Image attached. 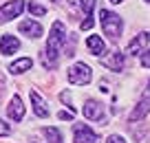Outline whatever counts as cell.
<instances>
[{
  "instance_id": "6da1fadb",
  "label": "cell",
  "mask_w": 150,
  "mask_h": 143,
  "mask_svg": "<svg viewBox=\"0 0 150 143\" xmlns=\"http://www.w3.org/2000/svg\"><path fill=\"white\" fill-rule=\"evenodd\" d=\"M64 42H66V29H64V24L57 20V22H53V27H51V35H49L47 49H44V53H42V64L47 66V68H55Z\"/></svg>"
},
{
  "instance_id": "7a4b0ae2",
  "label": "cell",
  "mask_w": 150,
  "mask_h": 143,
  "mask_svg": "<svg viewBox=\"0 0 150 143\" xmlns=\"http://www.w3.org/2000/svg\"><path fill=\"white\" fill-rule=\"evenodd\" d=\"M99 22H102V29L108 37H119L122 35V18L117 13H112L108 9L99 11Z\"/></svg>"
},
{
  "instance_id": "3957f363",
  "label": "cell",
  "mask_w": 150,
  "mask_h": 143,
  "mask_svg": "<svg viewBox=\"0 0 150 143\" xmlns=\"http://www.w3.org/2000/svg\"><path fill=\"white\" fill-rule=\"evenodd\" d=\"M66 77H69V82H71V84L86 86V84L93 79V70H91V66H88V64H84V62H77V64H73V66L69 68Z\"/></svg>"
},
{
  "instance_id": "277c9868",
  "label": "cell",
  "mask_w": 150,
  "mask_h": 143,
  "mask_svg": "<svg viewBox=\"0 0 150 143\" xmlns=\"http://www.w3.org/2000/svg\"><path fill=\"white\" fill-rule=\"evenodd\" d=\"M22 11H24V0H9L7 5L0 7V24L18 18Z\"/></svg>"
},
{
  "instance_id": "5b68a950",
  "label": "cell",
  "mask_w": 150,
  "mask_h": 143,
  "mask_svg": "<svg viewBox=\"0 0 150 143\" xmlns=\"http://www.w3.org/2000/svg\"><path fill=\"white\" fill-rule=\"evenodd\" d=\"M73 143H97V134L84 123H75L73 125Z\"/></svg>"
},
{
  "instance_id": "8992f818",
  "label": "cell",
  "mask_w": 150,
  "mask_h": 143,
  "mask_svg": "<svg viewBox=\"0 0 150 143\" xmlns=\"http://www.w3.org/2000/svg\"><path fill=\"white\" fill-rule=\"evenodd\" d=\"M148 42H150V33H139V35H135L130 40L126 53L128 55H141V53L148 49Z\"/></svg>"
},
{
  "instance_id": "52a82bcc",
  "label": "cell",
  "mask_w": 150,
  "mask_h": 143,
  "mask_svg": "<svg viewBox=\"0 0 150 143\" xmlns=\"http://www.w3.org/2000/svg\"><path fill=\"white\" fill-rule=\"evenodd\" d=\"M7 117H9L11 121H22L24 119V106H22V99H20L18 95L11 97L9 106H7Z\"/></svg>"
},
{
  "instance_id": "ba28073f",
  "label": "cell",
  "mask_w": 150,
  "mask_h": 143,
  "mask_svg": "<svg viewBox=\"0 0 150 143\" xmlns=\"http://www.w3.org/2000/svg\"><path fill=\"white\" fill-rule=\"evenodd\" d=\"M84 117L91 121H104V108L99 101H86L84 106Z\"/></svg>"
},
{
  "instance_id": "9c48e42d",
  "label": "cell",
  "mask_w": 150,
  "mask_h": 143,
  "mask_svg": "<svg viewBox=\"0 0 150 143\" xmlns=\"http://www.w3.org/2000/svg\"><path fill=\"white\" fill-rule=\"evenodd\" d=\"M18 29H20V33H24V35H29V37H40L42 35V24L35 22V20H22Z\"/></svg>"
},
{
  "instance_id": "30bf717a",
  "label": "cell",
  "mask_w": 150,
  "mask_h": 143,
  "mask_svg": "<svg viewBox=\"0 0 150 143\" xmlns=\"http://www.w3.org/2000/svg\"><path fill=\"white\" fill-rule=\"evenodd\" d=\"M148 112H150V95H144L137 104V108L130 112V121H141Z\"/></svg>"
},
{
  "instance_id": "8fae6325",
  "label": "cell",
  "mask_w": 150,
  "mask_h": 143,
  "mask_svg": "<svg viewBox=\"0 0 150 143\" xmlns=\"http://www.w3.org/2000/svg\"><path fill=\"white\" fill-rule=\"evenodd\" d=\"M18 49H20V40L16 35H2V40H0V53L2 55H11Z\"/></svg>"
},
{
  "instance_id": "7c38bea8",
  "label": "cell",
  "mask_w": 150,
  "mask_h": 143,
  "mask_svg": "<svg viewBox=\"0 0 150 143\" xmlns=\"http://www.w3.org/2000/svg\"><path fill=\"white\" fill-rule=\"evenodd\" d=\"M104 66H106V68H110V70H122L124 68V53H119V51H112L110 55L108 57H104Z\"/></svg>"
},
{
  "instance_id": "4fadbf2b",
  "label": "cell",
  "mask_w": 150,
  "mask_h": 143,
  "mask_svg": "<svg viewBox=\"0 0 150 143\" xmlns=\"http://www.w3.org/2000/svg\"><path fill=\"white\" fill-rule=\"evenodd\" d=\"M31 104H33V112H35L38 117H42V119H47L49 117V108H47V101H44L40 95H38L35 90H31Z\"/></svg>"
},
{
  "instance_id": "5bb4252c",
  "label": "cell",
  "mask_w": 150,
  "mask_h": 143,
  "mask_svg": "<svg viewBox=\"0 0 150 143\" xmlns=\"http://www.w3.org/2000/svg\"><path fill=\"white\" fill-rule=\"evenodd\" d=\"M86 46H88V51L93 53V55H102V53L106 51V44H104V40L99 35H88Z\"/></svg>"
},
{
  "instance_id": "9a60e30c",
  "label": "cell",
  "mask_w": 150,
  "mask_h": 143,
  "mask_svg": "<svg viewBox=\"0 0 150 143\" xmlns=\"http://www.w3.org/2000/svg\"><path fill=\"white\" fill-rule=\"evenodd\" d=\"M31 66H33L31 57H22V60H16L13 64L9 66V73H13V75H20V73H24V70H29Z\"/></svg>"
},
{
  "instance_id": "2e32d148",
  "label": "cell",
  "mask_w": 150,
  "mask_h": 143,
  "mask_svg": "<svg viewBox=\"0 0 150 143\" xmlns=\"http://www.w3.org/2000/svg\"><path fill=\"white\" fill-rule=\"evenodd\" d=\"M42 134L47 137L49 143H64V139H62V132H60L57 128H44Z\"/></svg>"
},
{
  "instance_id": "e0dca14e",
  "label": "cell",
  "mask_w": 150,
  "mask_h": 143,
  "mask_svg": "<svg viewBox=\"0 0 150 143\" xmlns=\"http://www.w3.org/2000/svg\"><path fill=\"white\" fill-rule=\"evenodd\" d=\"M80 7L86 15H93V9H95V0H80Z\"/></svg>"
},
{
  "instance_id": "ac0fdd59",
  "label": "cell",
  "mask_w": 150,
  "mask_h": 143,
  "mask_svg": "<svg viewBox=\"0 0 150 143\" xmlns=\"http://www.w3.org/2000/svg\"><path fill=\"white\" fill-rule=\"evenodd\" d=\"M29 11H31V15H44L47 13V9L42 5H35V2H29Z\"/></svg>"
},
{
  "instance_id": "d6986e66",
  "label": "cell",
  "mask_w": 150,
  "mask_h": 143,
  "mask_svg": "<svg viewBox=\"0 0 150 143\" xmlns=\"http://www.w3.org/2000/svg\"><path fill=\"white\" fill-rule=\"evenodd\" d=\"M141 66H144V68H150V49H146V51L141 53Z\"/></svg>"
},
{
  "instance_id": "ffe728a7",
  "label": "cell",
  "mask_w": 150,
  "mask_h": 143,
  "mask_svg": "<svg viewBox=\"0 0 150 143\" xmlns=\"http://www.w3.org/2000/svg\"><path fill=\"white\" fill-rule=\"evenodd\" d=\"M93 24H95V20L91 18V15H86V20H84V22L80 24V29H82V31H88V29L93 27Z\"/></svg>"
},
{
  "instance_id": "44dd1931",
  "label": "cell",
  "mask_w": 150,
  "mask_h": 143,
  "mask_svg": "<svg viewBox=\"0 0 150 143\" xmlns=\"http://www.w3.org/2000/svg\"><path fill=\"white\" fill-rule=\"evenodd\" d=\"M11 132V128H9V123L7 121H2L0 119V137H7V134Z\"/></svg>"
},
{
  "instance_id": "7402d4cb",
  "label": "cell",
  "mask_w": 150,
  "mask_h": 143,
  "mask_svg": "<svg viewBox=\"0 0 150 143\" xmlns=\"http://www.w3.org/2000/svg\"><path fill=\"white\" fill-rule=\"evenodd\" d=\"M106 143H126V141H124V137H119V134H110V137L106 139Z\"/></svg>"
},
{
  "instance_id": "603a6c76",
  "label": "cell",
  "mask_w": 150,
  "mask_h": 143,
  "mask_svg": "<svg viewBox=\"0 0 150 143\" xmlns=\"http://www.w3.org/2000/svg\"><path fill=\"white\" fill-rule=\"evenodd\" d=\"M57 119L69 121V119H73V115H71V110H69V112H66V110H60V112H57Z\"/></svg>"
},
{
  "instance_id": "cb8c5ba5",
  "label": "cell",
  "mask_w": 150,
  "mask_h": 143,
  "mask_svg": "<svg viewBox=\"0 0 150 143\" xmlns=\"http://www.w3.org/2000/svg\"><path fill=\"white\" fill-rule=\"evenodd\" d=\"M110 2L112 5H119V2H124V0H110Z\"/></svg>"
},
{
  "instance_id": "d4e9b609",
  "label": "cell",
  "mask_w": 150,
  "mask_h": 143,
  "mask_svg": "<svg viewBox=\"0 0 150 143\" xmlns=\"http://www.w3.org/2000/svg\"><path fill=\"white\" fill-rule=\"evenodd\" d=\"M146 2H150V0H146Z\"/></svg>"
}]
</instances>
